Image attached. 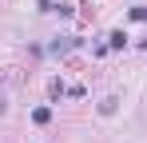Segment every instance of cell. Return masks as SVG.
<instances>
[{
    "instance_id": "cell-1",
    "label": "cell",
    "mask_w": 147,
    "mask_h": 143,
    "mask_svg": "<svg viewBox=\"0 0 147 143\" xmlns=\"http://www.w3.org/2000/svg\"><path fill=\"white\" fill-rule=\"evenodd\" d=\"M107 44H111V48H127V36H123V32H111Z\"/></svg>"
},
{
    "instance_id": "cell-2",
    "label": "cell",
    "mask_w": 147,
    "mask_h": 143,
    "mask_svg": "<svg viewBox=\"0 0 147 143\" xmlns=\"http://www.w3.org/2000/svg\"><path fill=\"white\" fill-rule=\"evenodd\" d=\"M32 119H36V123H48V119H52V107H36Z\"/></svg>"
},
{
    "instance_id": "cell-3",
    "label": "cell",
    "mask_w": 147,
    "mask_h": 143,
    "mask_svg": "<svg viewBox=\"0 0 147 143\" xmlns=\"http://www.w3.org/2000/svg\"><path fill=\"white\" fill-rule=\"evenodd\" d=\"M143 52H147V40H143Z\"/></svg>"
}]
</instances>
